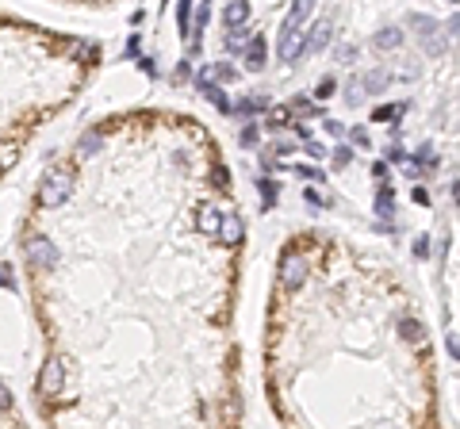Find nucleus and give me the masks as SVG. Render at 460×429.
Wrapping results in <instances>:
<instances>
[{"instance_id":"1","label":"nucleus","mask_w":460,"mask_h":429,"mask_svg":"<svg viewBox=\"0 0 460 429\" xmlns=\"http://www.w3.org/2000/svg\"><path fill=\"white\" fill-rule=\"evenodd\" d=\"M69 196H73L69 169H50V173L43 176V184H39V204L43 207H62Z\"/></svg>"},{"instance_id":"32","label":"nucleus","mask_w":460,"mask_h":429,"mask_svg":"<svg viewBox=\"0 0 460 429\" xmlns=\"http://www.w3.org/2000/svg\"><path fill=\"white\" fill-rule=\"evenodd\" d=\"M208 20H211L208 4H200V12H196V31H203V27H208Z\"/></svg>"},{"instance_id":"22","label":"nucleus","mask_w":460,"mask_h":429,"mask_svg":"<svg viewBox=\"0 0 460 429\" xmlns=\"http://www.w3.org/2000/svg\"><path fill=\"white\" fill-rule=\"evenodd\" d=\"M288 115H292V108H273V111H269V127L280 131V127H288Z\"/></svg>"},{"instance_id":"10","label":"nucleus","mask_w":460,"mask_h":429,"mask_svg":"<svg viewBox=\"0 0 460 429\" xmlns=\"http://www.w3.org/2000/svg\"><path fill=\"white\" fill-rule=\"evenodd\" d=\"M265 69V38L253 35L250 46H245V73H261Z\"/></svg>"},{"instance_id":"40","label":"nucleus","mask_w":460,"mask_h":429,"mask_svg":"<svg viewBox=\"0 0 460 429\" xmlns=\"http://www.w3.org/2000/svg\"><path fill=\"white\" fill-rule=\"evenodd\" d=\"M273 153H295V146H292V142H276Z\"/></svg>"},{"instance_id":"20","label":"nucleus","mask_w":460,"mask_h":429,"mask_svg":"<svg viewBox=\"0 0 460 429\" xmlns=\"http://www.w3.org/2000/svg\"><path fill=\"white\" fill-rule=\"evenodd\" d=\"M211 188H219V192L230 188V169H226V165H215V169H211Z\"/></svg>"},{"instance_id":"16","label":"nucleus","mask_w":460,"mask_h":429,"mask_svg":"<svg viewBox=\"0 0 460 429\" xmlns=\"http://www.w3.org/2000/svg\"><path fill=\"white\" fill-rule=\"evenodd\" d=\"M100 150H104V139L96 131H88V134H81V139H77V153H81V157H93V153H100Z\"/></svg>"},{"instance_id":"26","label":"nucleus","mask_w":460,"mask_h":429,"mask_svg":"<svg viewBox=\"0 0 460 429\" xmlns=\"http://www.w3.org/2000/svg\"><path fill=\"white\" fill-rule=\"evenodd\" d=\"M395 115H402V104H399V108H376L372 123H388V119H395Z\"/></svg>"},{"instance_id":"24","label":"nucleus","mask_w":460,"mask_h":429,"mask_svg":"<svg viewBox=\"0 0 460 429\" xmlns=\"http://www.w3.org/2000/svg\"><path fill=\"white\" fill-rule=\"evenodd\" d=\"M211 73H215V77L223 80V85H234V80H238V69H234V66H226V62H223V66H215Z\"/></svg>"},{"instance_id":"36","label":"nucleus","mask_w":460,"mask_h":429,"mask_svg":"<svg viewBox=\"0 0 460 429\" xmlns=\"http://www.w3.org/2000/svg\"><path fill=\"white\" fill-rule=\"evenodd\" d=\"M307 153H311V157H318V161L326 157V150H323V146H318V142H311V139H307Z\"/></svg>"},{"instance_id":"2","label":"nucleus","mask_w":460,"mask_h":429,"mask_svg":"<svg viewBox=\"0 0 460 429\" xmlns=\"http://www.w3.org/2000/svg\"><path fill=\"white\" fill-rule=\"evenodd\" d=\"M62 387H65V360L46 357L43 372H39V391H43V399H54V395H62Z\"/></svg>"},{"instance_id":"5","label":"nucleus","mask_w":460,"mask_h":429,"mask_svg":"<svg viewBox=\"0 0 460 429\" xmlns=\"http://www.w3.org/2000/svg\"><path fill=\"white\" fill-rule=\"evenodd\" d=\"M330 38H334V27L326 20H318L315 27L307 31V35H303V50H311V54H323L326 46H330Z\"/></svg>"},{"instance_id":"39","label":"nucleus","mask_w":460,"mask_h":429,"mask_svg":"<svg viewBox=\"0 0 460 429\" xmlns=\"http://www.w3.org/2000/svg\"><path fill=\"white\" fill-rule=\"evenodd\" d=\"M372 173H376V176H380V181H384V184H388V165H384V161H376V165H372Z\"/></svg>"},{"instance_id":"28","label":"nucleus","mask_w":460,"mask_h":429,"mask_svg":"<svg viewBox=\"0 0 460 429\" xmlns=\"http://www.w3.org/2000/svg\"><path fill=\"white\" fill-rule=\"evenodd\" d=\"M357 58H360V50H357V46H341V50H338V62H341V66H353Z\"/></svg>"},{"instance_id":"8","label":"nucleus","mask_w":460,"mask_h":429,"mask_svg":"<svg viewBox=\"0 0 460 429\" xmlns=\"http://www.w3.org/2000/svg\"><path fill=\"white\" fill-rule=\"evenodd\" d=\"M196 85H200V96H203V100H211L219 111H226V115H230V100L223 96V88H219L215 80H208V73H203V77L196 80Z\"/></svg>"},{"instance_id":"33","label":"nucleus","mask_w":460,"mask_h":429,"mask_svg":"<svg viewBox=\"0 0 460 429\" xmlns=\"http://www.w3.org/2000/svg\"><path fill=\"white\" fill-rule=\"evenodd\" d=\"M418 161H426V165H433V161H438V153H433V146H422V150H418Z\"/></svg>"},{"instance_id":"27","label":"nucleus","mask_w":460,"mask_h":429,"mask_svg":"<svg viewBox=\"0 0 460 429\" xmlns=\"http://www.w3.org/2000/svg\"><path fill=\"white\" fill-rule=\"evenodd\" d=\"M261 139V127L257 123H245V131H242V146H257Z\"/></svg>"},{"instance_id":"18","label":"nucleus","mask_w":460,"mask_h":429,"mask_svg":"<svg viewBox=\"0 0 460 429\" xmlns=\"http://www.w3.org/2000/svg\"><path fill=\"white\" fill-rule=\"evenodd\" d=\"M399 334L407 337V342H422V337H426V330H422V322H410V318H402V322H399Z\"/></svg>"},{"instance_id":"35","label":"nucleus","mask_w":460,"mask_h":429,"mask_svg":"<svg viewBox=\"0 0 460 429\" xmlns=\"http://www.w3.org/2000/svg\"><path fill=\"white\" fill-rule=\"evenodd\" d=\"M353 142H357V146H368V131H365V127H353Z\"/></svg>"},{"instance_id":"31","label":"nucleus","mask_w":460,"mask_h":429,"mask_svg":"<svg viewBox=\"0 0 460 429\" xmlns=\"http://www.w3.org/2000/svg\"><path fill=\"white\" fill-rule=\"evenodd\" d=\"M188 12H192V0H180V27H184V35H188Z\"/></svg>"},{"instance_id":"41","label":"nucleus","mask_w":460,"mask_h":429,"mask_svg":"<svg viewBox=\"0 0 460 429\" xmlns=\"http://www.w3.org/2000/svg\"><path fill=\"white\" fill-rule=\"evenodd\" d=\"M0 288H15V280H8L4 272H0Z\"/></svg>"},{"instance_id":"38","label":"nucleus","mask_w":460,"mask_h":429,"mask_svg":"<svg viewBox=\"0 0 460 429\" xmlns=\"http://www.w3.org/2000/svg\"><path fill=\"white\" fill-rule=\"evenodd\" d=\"M326 134H334V139H341V134H345V127H341V123H334V119H330V123H326Z\"/></svg>"},{"instance_id":"25","label":"nucleus","mask_w":460,"mask_h":429,"mask_svg":"<svg viewBox=\"0 0 460 429\" xmlns=\"http://www.w3.org/2000/svg\"><path fill=\"white\" fill-rule=\"evenodd\" d=\"M330 96H334V77H323L315 85V100H330Z\"/></svg>"},{"instance_id":"13","label":"nucleus","mask_w":460,"mask_h":429,"mask_svg":"<svg viewBox=\"0 0 460 429\" xmlns=\"http://www.w3.org/2000/svg\"><path fill=\"white\" fill-rule=\"evenodd\" d=\"M388 85H391V77H388L384 69H372L365 80H360V88H365V96H384V88H388Z\"/></svg>"},{"instance_id":"19","label":"nucleus","mask_w":460,"mask_h":429,"mask_svg":"<svg viewBox=\"0 0 460 429\" xmlns=\"http://www.w3.org/2000/svg\"><path fill=\"white\" fill-rule=\"evenodd\" d=\"M276 188H280V184H276L273 176H261L257 192H261V199H265V207H273V204H276Z\"/></svg>"},{"instance_id":"9","label":"nucleus","mask_w":460,"mask_h":429,"mask_svg":"<svg viewBox=\"0 0 460 429\" xmlns=\"http://www.w3.org/2000/svg\"><path fill=\"white\" fill-rule=\"evenodd\" d=\"M250 38H253L250 23H238V27H226V38H223V46H226L230 54H238V50H245V46H250Z\"/></svg>"},{"instance_id":"15","label":"nucleus","mask_w":460,"mask_h":429,"mask_svg":"<svg viewBox=\"0 0 460 429\" xmlns=\"http://www.w3.org/2000/svg\"><path fill=\"white\" fill-rule=\"evenodd\" d=\"M376 46H380V50H395V46H402V31L399 27H380L376 31Z\"/></svg>"},{"instance_id":"29","label":"nucleus","mask_w":460,"mask_h":429,"mask_svg":"<svg viewBox=\"0 0 460 429\" xmlns=\"http://www.w3.org/2000/svg\"><path fill=\"white\" fill-rule=\"evenodd\" d=\"M349 161H353V150H349V146H338V150H334V165L345 169Z\"/></svg>"},{"instance_id":"12","label":"nucleus","mask_w":460,"mask_h":429,"mask_svg":"<svg viewBox=\"0 0 460 429\" xmlns=\"http://www.w3.org/2000/svg\"><path fill=\"white\" fill-rule=\"evenodd\" d=\"M223 23H226V27L250 23V0H230V4L223 8Z\"/></svg>"},{"instance_id":"34","label":"nucleus","mask_w":460,"mask_h":429,"mask_svg":"<svg viewBox=\"0 0 460 429\" xmlns=\"http://www.w3.org/2000/svg\"><path fill=\"white\" fill-rule=\"evenodd\" d=\"M295 173L307 176V181H323V173H318V169H307V165H295Z\"/></svg>"},{"instance_id":"6","label":"nucleus","mask_w":460,"mask_h":429,"mask_svg":"<svg viewBox=\"0 0 460 429\" xmlns=\"http://www.w3.org/2000/svg\"><path fill=\"white\" fill-rule=\"evenodd\" d=\"M315 4H318V0H295V4H292V12H288V20H284V31H299L303 23L311 20Z\"/></svg>"},{"instance_id":"4","label":"nucleus","mask_w":460,"mask_h":429,"mask_svg":"<svg viewBox=\"0 0 460 429\" xmlns=\"http://www.w3.org/2000/svg\"><path fill=\"white\" fill-rule=\"evenodd\" d=\"M303 280H307V261H303V253H284V261H280V284L284 288H299Z\"/></svg>"},{"instance_id":"7","label":"nucleus","mask_w":460,"mask_h":429,"mask_svg":"<svg viewBox=\"0 0 460 429\" xmlns=\"http://www.w3.org/2000/svg\"><path fill=\"white\" fill-rule=\"evenodd\" d=\"M299 54H303V31H284L280 35V62H299Z\"/></svg>"},{"instance_id":"42","label":"nucleus","mask_w":460,"mask_h":429,"mask_svg":"<svg viewBox=\"0 0 460 429\" xmlns=\"http://www.w3.org/2000/svg\"><path fill=\"white\" fill-rule=\"evenodd\" d=\"M0 150H4V146H0Z\"/></svg>"},{"instance_id":"3","label":"nucleus","mask_w":460,"mask_h":429,"mask_svg":"<svg viewBox=\"0 0 460 429\" xmlns=\"http://www.w3.org/2000/svg\"><path fill=\"white\" fill-rule=\"evenodd\" d=\"M23 253H27V261L35 265V269H54L58 265V246L50 238H43V234H35V238H27V246H23Z\"/></svg>"},{"instance_id":"17","label":"nucleus","mask_w":460,"mask_h":429,"mask_svg":"<svg viewBox=\"0 0 460 429\" xmlns=\"http://www.w3.org/2000/svg\"><path fill=\"white\" fill-rule=\"evenodd\" d=\"M410 27H414L422 38L438 35V20H430V15H410Z\"/></svg>"},{"instance_id":"21","label":"nucleus","mask_w":460,"mask_h":429,"mask_svg":"<svg viewBox=\"0 0 460 429\" xmlns=\"http://www.w3.org/2000/svg\"><path fill=\"white\" fill-rule=\"evenodd\" d=\"M376 211H380L384 218L395 215V207H391V188H380V196H376Z\"/></svg>"},{"instance_id":"14","label":"nucleus","mask_w":460,"mask_h":429,"mask_svg":"<svg viewBox=\"0 0 460 429\" xmlns=\"http://www.w3.org/2000/svg\"><path fill=\"white\" fill-rule=\"evenodd\" d=\"M219 223H223V211H219V207H203L200 211V230L208 234V238H219Z\"/></svg>"},{"instance_id":"37","label":"nucleus","mask_w":460,"mask_h":429,"mask_svg":"<svg viewBox=\"0 0 460 429\" xmlns=\"http://www.w3.org/2000/svg\"><path fill=\"white\" fill-rule=\"evenodd\" d=\"M8 407H12V391H8L4 384H0V410H8Z\"/></svg>"},{"instance_id":"23","label":"nucleus","mask_w":460,"mask_h":429,"mask_svg":"<svg viewBox=\"0 0 460 429\" xmlns=\"http://www.w3.org/2000/svg\"><path fill=\"white\" fill-rule=\"evenodd\" d=\"M345 104H349V108H357V104H365V88H360L357 80H353V85L345 88Z\"/></svg>"},{"instance_id":"11","label":"nucleus","mask_w":460,"mask_h":429,"mask_svg":"<svg viewBox=\"0 0 460 429\" xmlns=\"http://www.w3.org/2000/svg\"><path fill=\"white\" fill-rule=\"evenodd\" d=\"M242 234H245L242 218H238V215H223V223H219V238H223L226 246H238V241H242Z\"/></svg>"},{"instance_id":"30","label":"nucleus","mask_w":460,"mask_h":429,"mask_svg":"<svg viewBox=\"0 0 460 429\" xmlns=\"http://www.w3.org/2000/svg\"><path fill=\"white\" fill-rule=\"evenodd\" d=\"M414 257H430V238H426V234L414 238Z\"/></svg>"}]
</instances>
